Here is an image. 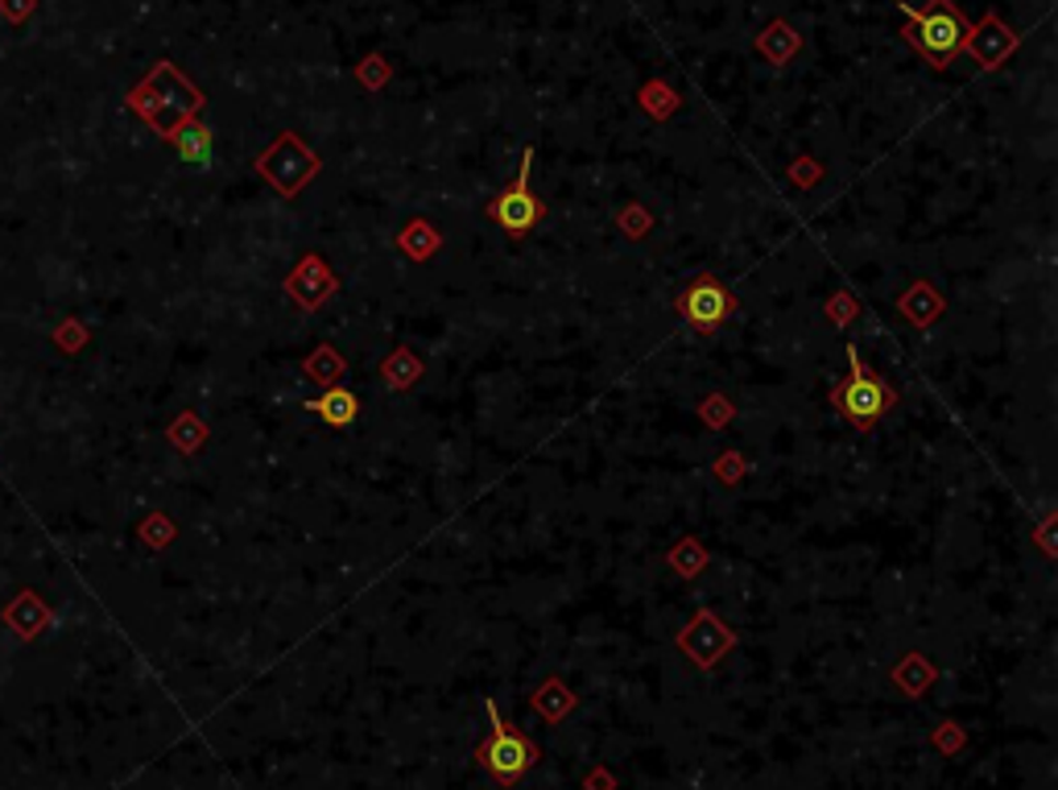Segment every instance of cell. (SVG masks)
Segmentation results:
<instances>
[{
	"label": "cell",
	"mask_w": 1058,
	"mask_h": 790,
	"mask_svg": "<svg viewBox=\"0 0 1058 790\" xmlns=\"http://www.w3.org/2000/svg\"><path fill=\"white\" fill-rule=\"evenodd\" d=\"M678 311L687 315L690 327H699V332H716V327H720V323H724L728 315L736 311V299H732V290H724L716 278H699V282H690L687 290H683Z\"/></svg>",
	"instance_id": "5b68a950"
},
{
	"label": "cell",
	"mask_w": 1058,
	"mask_h": 790,
	"mask_svg": "<svg viewBox=\"0 0 1058 790\" xmlns=\"http://www.w3.org/2000/svg\"><path fill=\"white\" fill-rule=\"evenodd\" d=\"M902 13H906V38L918 46V55L930 58L934 67H947L951 58H955V50L967 42V21L955 13V4L951 0H930V9H914V4H902Z\"/></svg>",
	"instance_id": "6da1fadb"
},
{
	"label": "cell",
	"mask_w": 1058,
	"mask_h": 790,
	"mask_svg": "<svg viewBox=\"0 0 1058 790\" xmlns=\"http://www.w3.org/2000/svg\"><path fill=\"white\" fill-rule=\"evenodd\" d=\"M530 170H534V150H525V158H521L518 183H513L509 190H501V195H497V204L488 208V216H492L501 228H509L513 236H525V232H530V228L542 220L538 195L530 190Z\"/></svg>",
	"instance_id": "277c9868"
},
{
	"label": "cell",
	"mask_w": 1058,
	"mask_h": 790,
	"mask_svg": "<svg viewBox=\"0 0 1058 790\" xmlns=\"http://www.w3.org/2000/svg\"><path fill=\"white\" fill-rule=\"evenodd\" d=\"M306 410L323 418L327 427H352L356 415H360V397L352 390H327V394L311 397Z\"/></svg>",
	"instance_id": "8992f818"
},
{
	"label": "cell",
	"mask_w": 1058,
	"mask_h": 790,
	"mask_svg": "<svg viewBox=\"0 0 1058 790\" xmlns=\"http://www.w3.org/2000/svg\"><path fill=\"white\" fill-rule=\"evenodd\" d=\"M848 360H852V373H848V381L836 390V406L852 418L856 427H873L876 418L885 415V406H890L893 397H890V390L860 364V352H856V348H848Z\"/></svg>",
	"instance_id": "3957f363"
},
{
	"label": "cell",
	"mask_w": 1058,
	"mask_h": 790,
	"mask_svg": "<svg viewBox=\"0 0 1058 790\" xmlns=\"http://www.w3.org/2000/svg\"><path fill=\"white\" fill-rule=\"evenodd\" d=\"M484 712H488V720H492V736L480 745L484 770L492 774L497 782H518L521 774L538 762V750H534V745H530L521 733H513L509 724H501V712H497V704H492V699L484 704Z\"/></svg>",
	"instance_id": "7a4b0ae2"
},
{
	"label": "cell",
	"mask_w": 1058,
	"mask_h": 790,
	"mask_svg": "<svg viewBox=\"0 0 1058 790\" xmlns=\"http://www.w3.org/2000/svg\"><path fill=\"white\" fill-rule=\"evenodd\" d=\"M174 141H178V153H183L186 166H195V170L211 166V129H207V125L190 120V125H183V129L174 132Z\"/></svg>",
	"instance_id": "52a82bcc"
}]
</instances>
